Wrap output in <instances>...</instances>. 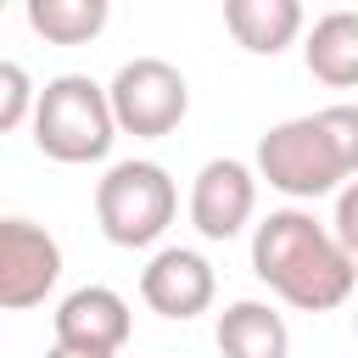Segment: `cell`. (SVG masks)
Here are the masks:
<instances>
[{
  "instance_id": "9a60e30c",
  "label": "cell",
  "mask_w": 358,
  "mask_h": 358,
  "mask_svg": "<svg viewBox=\"0 0 358 358\" xmlns=\"http://www.w3.org/2000/svg\"><path fill=\"white\" fill-rule=\"evenodd\" d=\"M324 229H330V241L341 252H358V190L352 185L336 190V224H324Z\"/></svg>"
},
{
  "instance_id": "3957f363",
  "label": "cell",
  "mask_w": 358,
  "mask_h": 358,
  "mask_svg": "<svg viewBox=\"0 0 358 358\" xmlns=\"http://www.w3.org/2000/svg\"><path fill=\"white\" fill-rule=\"evenodd\" d=\"M34 145L50 157V162H101L117 140L112 129V112H106V90L90 78V73H62L50 78L45 90H34Z\"/></svg>"
},
{
  "instance_id": "9c48e42d",
  "label": "cell",
  "mask_w": 358,
  "mask_h": 358,
  "mask_svg": "<svg viewBox=\"0 0 358 358\" xmlns=\"http://www.w3.org/2000/svg\"><path fill=\"white\" fill-rule=\"evenodd\" d=\"M56 324V347H73V352H112L129 341L134 319H129V302L112 291V285H78L56 302L50 313Z\"/></svg>"
},
{
  "instance_id": "2e32d148",
  "label": "cell",
  "mask_w": 358,
  "mask_h": 358,
  "mask_svg": "<svg viewBox=\"0 0 358 358\" xmlns=\"http://www.w3.org/2000/svg\"><path fill=\"white\" fill-rule=\"evenodd\" d=\"M45 358H112V352H73V347H50Z\"/></svg>"
},
{
  "instance_id": "5b68a950",
  "label": "cell",
  "mask_w": 358,
  "mask_h": 358,
  "mask_svg": "<svg viewBox=\"0 0 358 358\" xmlns=\"http://www.w3.org/2000/svg\"><path fill=\"white\" fill-rule=\"evenodd\" d=\"M106 90V112H112V129L134 134V140H162L185 123L190 112V84L173 62L162 56H134L112 73Z\"/></svg>"
},
{
  "instance_id": "30bf717a",
  "label": "cell",
  "mask_w": 358,
  "mask_h": 358,
  "mask_svg": "<svg viewBox=\"0 0 358 358\" xmlns=\"http://www.w3.org/2000/svg\"><path fill=\"white\" fill-rule=\"evenodd\" d=\"M218 352L224 358H291V330L268 302H229L218 313Z\"/></svg>"
},
{
  "instance_id": "4fadbf2b",
  "label": "cell",
  "mask_w": 358,
  "mask_h": 358,
  "mask_svg": "<svg viewBox=\"0 0 358 358\" xmlns=\"http://www.w3.org/2000/svg\"><path fill=\"white\" fill-rule=\"evenodd\" d=\"M106 0H28V28L50 45H90L106 28Z\"/></svg>"
},
{
  "instance_id": "5bb4252c",
  "label": "cell",
  "mask_w": 358,
  "mask_h": 358,
  "mask_svg": "<svg viewBox=\"0 0 358 358\" xmlns=\"http://www.w3.org/2000/svg\"><path fill=\"white\" fill-rule=\"evenodd\" d=\"M34 112V78L22 62H6L0 56V134H11L17 123H28Z\"/></svg>"
},
{
  "instance_id": "6da1fadb",
  "label": "cell",
  "mask_w": 358,
  "mask_h": 358,
  "mask_svg": "<svg viewBox=\"0 0 358 358\" xmlns=\"http://www.w3.org/2000/svg\"><path fill=\"white\" fill-rule=\"evenodd\" d=\"M252 274L302 313H336L358 285L352 252H341L330 229L302 207H280L252 229Z\"/></svg>"
},
{
  "instance_id": "52a82bcc",
  "label": "cell",
  "mask_w": 358,
  "mask_h": 358,
  "mask_svg": "<svg viewBox=\"0 0 358 358\" xmlns=\"http://www.w3.org/2000/svg\"><path fill=\"white\" fill-rule=\"evenodd\" d=\"M257 213V179L246 162L235 157H213L201 162L196 185H190V224L201 241H235Z\"/></svg>"
},
{
  "instance_id": "ba28073f",
  "label": "cell",
  "mask_w": 358,
  "mask_h": 358,
  "mask_svg": "<svg viewBox=\"0 0 358 358\" xmlns=\"http://www.w3.org/2000/svg\"><path fill=\"white\" fill-rule=\"evenodd\" d=\"M213 291H218L213 263L201 252H190V246H162L140 268V296L162 319H196V313H207L213 308Z\"/></svg>"
},
{
  "instance_id": "277c9868",
  "label": "cell",
  "mask_w": 358,
  "mask_h": 358,
  "mask_svg": "<svg viewBox=\"0 0 358 358\" xmlns=\"http://www.w3.org/2000/svg\"><path fill=\"white\" fill-rule=\"evenodd\" d=\"M179 213V190L162 162L129 157L95 179V224L112 246H157Z\"/></svg>"
},
{
  "instance_id": "7c38bea8",
  "label": "cell",
  "mask_w": 358,
  "mask_h": 358,
  "mask_svg": "<svg viewBox=\"0 0 358 358\" xmlns=\"http://www.w3.org/2000/svg\"><path fill=\"white\" fill-rule=\"evenodd\" d=\"M302 62L330 90L358 84V11H324L302 45Z\"/></svg>"
},
{
  "instance_id": "7a4b0ae2",
  "label": "cell",
  "mask_w": 358,
  "mask_h": 358,
  "mask_svg": "<svg viewBox=\"0 0 358 358\" xmlns=\"http://www.w3.org/2000/svg\"><path fill=\"white\" fill-rule=\"evenodd\" d=\"M358 168V106H324L313 117L274 123L257 140V173L291 201L336 196Z\"/></svg>"
},
{
  "instance_id": "8992f818",
  "label": "cell",
  "mask_w": 358,
  "mask_h": 358,
  "mask_svg": "<svg viewBox=\"0 0 358 358\" xmlns=\"http://www.w3.org/2000/svg\"><path fill=\"white\" fill-rule=\"evenodd\" d=\"M62 280V246L34 218H0V308H39Z\"/></svg>"
},
{
  "instance_id": "8fae6325",
  "label": "cell",
  "mask_w": 358,
  "mask_h": 358,
  "mask_svg": "<svg viewBox=\"0 0 358 358\" xmlns=\"http://www.w3.org/2000/svg\"><path fill=\"white\" fill-rule=\"evenodd\" d=\"M224 28L235 34L241 50L280 56L302 34V6L296 0H224Z\"/></svg>"
}]
</instances>
